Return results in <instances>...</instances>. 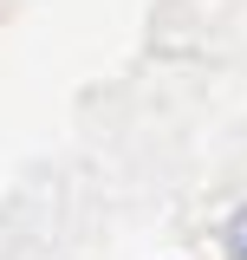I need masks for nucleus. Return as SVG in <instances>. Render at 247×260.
Here are the masks:
<instances>
[{
    "label": "nucleus",
    "instance_id": "1",
    "mask_svg": "<svg viewBox=\"0 0 247 260\" xmlns=\"http://www.w3.org/2000/svg\"><path fill=\"white\" fill-rule=\"evenodd\" d=\"M221 254H228V260H247V202L221 221Z\"/></svg>",
    "mask_w": 247,
    "mask_h": 260
}]
</instances>
